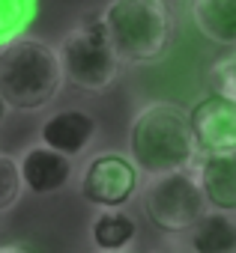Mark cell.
I'll use <instances>...</instances> for the list:
<instances>
[{
  "label": "cell",
  "mask_w": 236,
  "mask_h": 253,
  "mask_svg": "<svg viewBox=\"0 0 236 253\" xmlns=\"http://www.w3.org/2000/svg\"><path fill=\"white\" fill-rule=\"evenodd\" d=\"M99 21L120 66L159 63L174 42V12L168 0H108Z\"/></svg>",
  "instance_id": "obj_1"
},
{
  "label": "cell",
  "mask_w": 236,
  "mask_h": 253,
  "mask_svg": "<svg viewBox=\"0 0 236 253\" xmlns=\"http://www.w3.org/2000/svg\"><path fill=\"white\" fill-rule=\"evenodd\" d=\"M194 140L188 116L174 101L144 104L129 125V161L144 176H165L194 164Z\"/></svg>",
  "instance_id": "obj_2"
},
{
  "label": "cell",
  "mask_w": 236,
  "mask_h": 253,
  "mask_svg": "<svg viewBox=\"0 0 236 253\" xmlns=\"http://www.w3.org/2000/svg\"><path fill=\"white\" fill-rule=\"evenodd\" d=\"M63 72L57 51L42 39H12L0 45V98L6 107L33 113L57 98Z\"/></svg>",
  "instance_id": "obj_3"
},
{
  "label": "cell",
  "mask_w": 236,
  "mask_h": 253,
  "mask_svg": "<svg viewBox=\"0 0 236 253\" xmlns=\"http://www.w3.org/2000/svg\"><path fill=\"white\" fill-rule=\"evenodd\" d=\"M54 51L60 60L63 81H69L78 89L105 92L108 86H114L117 75H120V63L114 60V51L108 45L99 15L78 21L63 36L60 48H54Z\"/></svg>",
  "instance_id": "obj_4"
},
{
  "label": "cell",
  "mask_w": 236,
  "mask_h": 253,
  "mask_svg": "<svg viewBox=\"0 0 236 253\" xmlns=\"http://www.w3.org/2000/svg\"><path fill=\"white\" fill-rule=\"evenodd\" d=\"M141 203H144V214L150 217V223L168 235L188 232L194 220L206 211L197 179L188 170L153 176L141 191Z\"/></svg>",
  "instance_id": "obj_5"
},
{
  "label": "cell",
  "mask_w": 236,
  "mask_h": 253,
  "mask_svg": "<svg viewBox=\"0 0 236 253\" xmlns=\"http://www.w3.org/2000/svg\"><path fill=\"white\" fill-rule=\"evenodd\" d=\"M138 167L120 152H102L90 158L81 173V200L96 209H123L138 191Z\"/></svg>",
  "instance_id": "obj_6"
},
{
  "label": "cell",
  "mask_w": 236,
  "mask_h": 253,
  "mask_svg": "<svg viewBox=\"0 0 236 253\" xmlns=\"http://www.w3.org/2000/svg\"><path fill=\"white\" fill-rule=\"evenodd\" d=\"M185 116H188V128L197 152L203 155L236 152V104L233 101H224L209 92L200 101H194Z\"/></svg>",
  "instance_id": "obj_7"
},
{
  "label": "cell",
  "mask_w": 236,
  "mask_h": 253,
  "mask_svg": "<svg viewBox=\"0 0 236 253\" xmlns=\"http://www.w3.org/2000/svg\"><path fill=\"white\" fill-rule=\"evenodd\" d=\"M18 173H21V185L24 191L36 194V197H48V194H57L69 185L72 179V158L42 146V143H33L21 152L18 158Z\"/></svg>",
  "instance_id": "obj_8"
},
{
  "label": "cell",
  "mask_w": 236,
  "mask_h": 253,
  "mask_svg": "<svg viewBox=\"0 0 236 253\" xmlns=\"http://www.w3.org/2000/svg\"><path fill=\"white\" fill-rule=\"evenodd\" d=\"M96 137V119L81 110V107H66L51 113L42 122V146L66 155V158H78L81 152H87V146Z\"/></svg>",
  "instance_id": "obj_9"
},
{
  "label": "cell",
  "mask_w": 236,
  "mask_h": 253,
  "mask_svg": "<svg viewBox=\"0 0 236 253\" xmlns=\"http://www.w3.org/2000/svg\"><path fill=\"white\" fill-rule=\"evenodd\" d=\"M194 179L203 194V203L212 211H224V214L236 211V152L203 155L197 161Z\"/></svg>",
  "instance_id": "obj_10"
},
{
  "label": "cell",
  "mask_w": 236,
  "mask_h": 253,
  "mask_svg": "<svg viewBox=\"0 0 236 253\" xmlns=\"http://www.w3.org/2000/svg\"><path fill=\"white\" fill-rule=\"evenodd\" d=\"M191 18L203 39L236 48V0H191Z\"/></svg>",
  "instance_id": "obj_11"
},
{
  "label": "cell",
  "mask_w": 236,
  "mask_h": 253,
  "mask_svg": "<svg viewBox=\"0 0 236 253\" xmlns=\"http://www.w3.org/2000/svg\"><path fill=\"white\" fill-rule=\"evenodd\" d=\"M191 253H236V220L224 211H203L188 229Z\"/></svg>",
  "instance_id": "obj_12"
},
{
  "label": "cell",
  "mask_w": 236,
  "mask_h": 253,
  "mask_svg": "<svg viewBox=\"0 0 236 253\" xmlns=\"http://www.w3.org/2000/svg\"><path fill=\"white\" fill-rule=\"evenodd\" d=\"M90 238H93L96 250L123 253L138 238V223L123 209H99V214L90 223Z\"/></svg>",
  "instance_id": "obj_13"
},
{
  "label": "cell",
  "mask_w": 236,
  "mask_h": 253,
  "mask_svg": "<svg viewBox=\"0 0 236 253\" xmlns=\"http://www.w3.org/2000/svg\"><path fill=\"white\" fill-rule=\"evenodd\" d=\"M36 18V0H0V45L21 39Z\"/></svg>",
  "instance_id": "obj_14"
},
{
  "label": "cell",
  "mask_w": 236,
  "mask_h": 253,
  "mask_svg": "<svg viewBox=\"0 0 236 253\" xmlns=\"http://www.w3.org/2000/svg\"><path fill=\"white\" fill-rule=\"evenodd\" d=\"M24 194L21 185V173H18V161L6 152H0V214L9 211Z\"/></svg>",
  "instance_id": "obj_15"
},
{
  "label": "cell",
  "mask_w": 236,
  "mask_h": 253,
  "mask_svg": "<svg viewBox=\"0 0 236 253\" xmlns=\"http://www.w3.org/2000/svg\"><path fill=\"white\" fill-rule=\"evenodd\" d=\"M209 86H212V95L236 104V51L209 69Z\"/></svg>",
  "instance_id": "obj_16"
},
{
  "label": "cell",
  "mask_w": 236,
  "mask_h": 253,
  "mask_svg": "<svg viewBox=\"0 0 236 253\" xmlns=\"http://www.w3.org/2000/svg\"><path fill=\"white\" fill-rule=\"evenodd\" d=\"M0 253H45L27 241H6V244H0Z\"/></svg>",
  "instance_id": "obj_17"
},
{
  "label": "cell",
  "mask_w": 236,
  "mask_h": 253,
  "mask_svg": "<svg viewBox=\"0 0 236 253\" xmlns=\"http://www.w3.org/2000/svg\"><path fill=\"white\" fill-rule=\"evenodd\" d=\"M6 110H9V107H6V101H3V98H0V122H3V116H6Z\"/></svg>",
  "instance_id": "obj_18"
},
{
  "label": "cell",
  "mask_w": 236,
  "mask_h": 253,
  "mask_svg": "<svg viewBox=\"0 0 236 253\" xmlns=\"http://www.w3.org/2000/svg\"><path fill=\"white\" fill-rule=\"evenodd\" d=\"M156 253H174V250H156Z\"/></svg>",
  "instance_id": "obj_19"
},
{
  "label": "cell",
  "mask_w": 236,
  "mask_h": 253,
  "mask_svg": "<svg viewBox=\"0 0 236 253\" xmlns=\"http://www.w3.org/2000/svg\"><path fill=\"white\" fill-rule=\"evenodd\" d=\"M96 253H108V250H96Z\"/></svg>",
  "instance_id": "obj_20"
}]
</instances>
